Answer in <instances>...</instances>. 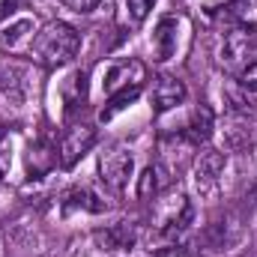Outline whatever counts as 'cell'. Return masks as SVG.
Wrapping results in <instances>:
<instances>
[{"label":"cell","instance_id":"1","mask_svg":"<svg viewBox=\"0 0 257 257\" xmlns=\"http://www.w3.org/2000/svg\"><path fill=\"white\" fill-rule=\"evenodd\" d=\"M78 48H81V33H78L72 24H66V21H51V24H45V27L33 36V42H30V54H33L42 66H48V69L69 63V60L78 54Z\"/></svg>","mask_w":257,"mask_h":257},{"label":"cell","instance_id":"2","mask_svg":"<svg viewBox=\"0 0 257 257\" xmlns=\"http://www.w3.org/2000/svg\"><path fill=\"white\" fill-rule=\"evenodd\" d=\"M132 171H135V156L123 150V147H108L102 156H99V177L102 183L111 189V192H126L128 180H132Z\"/></svg>","mask_w":257,"mask_h":257},{"label":"cell","instance_id":"3","mask_svg":"<svg viewBox=\"0 0 257 257\" xmlns=\"http://www.w3.org/2000/svg\"><path fill=\"white\" fill-rule=\"evenodd\" d=\"M257 51V30L245 27V24H236L230 33H224V42H221V63L230 66V69H242L254 57Z\"/></svg>","mask_w":257,"mask_h":257},{"label":"cell","instance_id":"4","mask_svg":"<svg viewBox=\"0 0 257 257\" xmlns=\"http://www.w3.org/2000/svg\"><path fill=\"white\" fill-rule=\"evenodd\" d=\"M96 144V128L87 123H75L63 132L60 138V165L63 168H75Z\"/></svg>","mask_w":257,"mask_h":257},{"label":"cell","instance_id":"5","mask_svg":"<svg viewBox=\"0 0 257 257\" xmlns=\"http://www.w3.org/2000/svg\"><path fill=\"white\" fill-rule=\"evenodd\" d=\"M186 96H189L186 84L180 78H174V75H159L156 84H153V108H156V114L180 108L186 102Z\"/></svg>","mask_w":257,"mask_h":257},{"label":"cell","instance_id":"6","mask_svg":"<svg viewBox=\"0 0 257 257\" xmlns=\"http://www.w3.org/2000/svg\"><path fill=\"white\" fill-rule=\"evenodd\" d=\"M177 45H180V21L174 15H165L153 30V57L165 63L177 54Z\"/></svg>","mask_w":257,"mask_h":257},{"label":"cell","instance_id":"7","mask_svg":"<svg viewBox=\"0 0 257 257\" xmlns=\"http://www.w3.org/2000/svg\"><path fill=\"white\" fill-rule=\"evenodd\" d=\"M192 221V203L186 194H171L168 203L162 206V215H159V230L162 233H180L186 224Z\"/></svg>","mask_w":257,"mask_h":257},{"label":"cell","instance_id":"8","mask_svg":"<svg viewBox=\"0 0 257 257\" xmlns=\"http://www.w3.org/2000/svg\"><path fill=\"white\" fill-rule=\"evenodd\" d=\"M138 84H144V63H138V60H120V63L108 66L102 90L111 96V93H117L123 87H138Z\"/></svg>","mask_w":257,"mask_h":257},{"label":"cell","instance_id":"9","mask_svg":"<svg viewBox=\"0 0 257 257\" xmlns=\"http://www.w3.org/2000/svg\"><path fill=\"white\" fill-rule=\"evenodd\" d=\"M224 171V159L218 153H203L197 159V168H194V183L200 192H212L218 186V177Z\"/></svg>","mask_w":257,"mask_h":257},{"label":"cell","instance_id":"10","mask_svg":"<svg viewBox=\"0 0 257 257\" xmlns=\"http://www.w3.org/2000/svg\"><path fill=\"white\" fill-rule=\"evenodd\" d=\"M60 96H63L66 114H75L78 108L87 105V72H72L60 87Z\"/></svg>","mask_w":257,"mask_h":257},{"label":"cell","instance_id":"11","mask_svg":"<svg viewBox=\"0 0 257 257\" xmlns=\"http://www.w3.org/2000/svg\"><path fill=\"white\" fill-rule=\"evenodd\" d=\"M33 30H36L33 18H15V21H9V24L0 30V45L9 48V51H18L21 42H27V39L33 42Z\"/></svg>","mask_w":257,"mask_h":257},{"label":"cell","instance_id":"12","mask_svg":"<svg viewBox=\"0 0 257 257\" xmlns=\"http://www.w3.org/2000/svg\"><path fill=\"white\" fill-rule=\"evenodd\" d=\"M141 90H144V84H138V87H123V90L111 93V96H108V108L102 111V123H108V120H114L120 111H126L128 105L141 96Z\"/></svg>","mask_w":257,"mask_h":257},{"label":"cell","instance_id":"13","mask_svg":"<svg viewBox=\"0 0 257 257\" xmlns=\"http://www.w3.org/2000/svg\"><path fill=\"white\" fill-rule=\"evenodd\" d=\"M66 209H84V212H105L108 203L90 189H75L66 194Z\"/></svg>","mask_w":257,"mask_h":257},{"label":"cell","instance_id":"14","mask_svg":"<svg viewBox=\"0 0 257 257\" xmlns=\"http://www.w3.org/2000/svg\"><path fill=\"white\" fill-rule=\"evenodd\" d=\"M165 168L162 165H150L144 174H141V180H138V197H156V194L162 192V186H165Z\"/></svg>","mask_w":257,"mask_h":257},{"label":"cell","instance_id":"15","mask_svg":"<svg viewBox=\"0 0 257 257\" xmlns=\"http://www.w3.org/2000/svg\"><path fill=\"white\" fill-rule=\"evenodd\" d=\"M186 135H189L192 144H203V141L212 135V114H209L206 108L194 111L192 120H189V126H186Z\"/></svg>","mask_w":257,"mask_h":257},{"label":"cell","instance_id":"16","mask_svg":"<svg viewBox=\"0 0 257 257\" xmlns=\"http://www.w3.org/2000/svg\"><path fill=\"white\" fill-rule=\"evenodd\" d=\"M99 239H102L105 245H111V248H128V245L135 242V233H132L128 224H120V227H111V230L99 233Z\"/></svg>","mask_w":257,"mask_h":257},{"label":"cell","instance_id":"17","mask_svg":"<svg viewBox=\"0 0 257 257\" xmlns=\"http://www.w3.org/2000/svg\"><path fill=\"white\" fill-rule=\"evenodd\" d=\"M230 9H233V15L239 18V24L257 30V0H233Z\"/></svg>","mask_w":257,"mask_h":257},{"label":"cell","instance_id":"18","mask_svg":"<svg viewBox=\"0 0 257 257\" xmlns=\"http://www.w3.org/2000/svg\"><path fill=\"white\" fill-rule=\"evenodd\" d=\"M153 6H156V0H126V12L132 18V24H144L150 18Z\"/></svg>","mask_w":257,"mask_h":257},{"label":"cell","instance_id":"19","mask_svg":"<svg viewBox=\"0 0 257 257\" xmlns=\"http://www.w3.org/2000/svg\"><path fill=\"white\" fill-rule=\"evenodd\" d=\"M12 168V132L0 128V177H6Z\"/></svg>","mask_w":257,"mask_h":257},{"label":"cell","instance_id":"20","mask_svg":"<svg viewBox=\"0 0 257 257\" xmlns=\"http://www.w3.org/2000/svg\"><path fill=\"white\" fill-rule=\"evenodd\" d=\"M236 78H239L242 90H251V93H257V57H251L248 63L242 66V69L236 72Z\"/></svg>","mask_w":257,"mask_h":257},{"label":"cell","instance_id":"21","mask_svg":"<svg viewBox=\"0 0 257 257\" xmlns=\"http://www.w3.org/2000/svg\"><path fill=\"white\" fill-rule=\"evenodd\" d=\"M63 6L66 9H72V12H93L96 6H99V0H63Z\"/></svg>","mask_w":257,"mask_h":257},{"label":"cell","instance_id":"22","mask_svg":"<svg viewBox=\"0 0 257 257\" xmlns=\"http://www.w3.org/2000/svg\"><path fill=\"white\" fill-rule=\"evenodd\" d=\"M18 3H21V0H0V18H6V15H12Z\"/></svg>","mask_w":257,"mask_h":257},{"label":"cell","instance_id":"23","mask_svg":"<svg viewBox=\"0 0 257 257\" xmlns=\"http://www.w3.org/2000/svg\"><path fill=\"white\" fill-rule=\"evenodd\" d=\"M248 209L257 212V180L251 183V189H248Z\"/></svg>","mask_w":257,"mask_h":257}]
</instances>
